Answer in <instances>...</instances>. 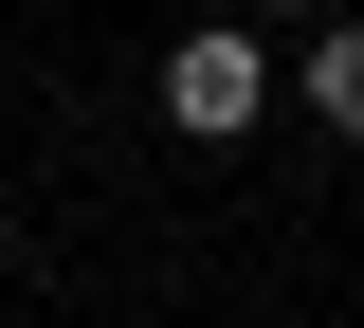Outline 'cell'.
Listing matches in <instances>:
<instances>
[{
	"label": "cell",
	"mask_w": 364,
	"mask_h": 328,
	"mask_svg": "<svg viewBox=\"0 0 364 328\" xmlns=\"http://www.w3.org/2000/svg\"><path fill=\"white\" fill-rule=\"evenodd\" d=\"M237 18H328V0H237Z\"/></svg>",
	"instance_id": "3"
},
{
	"label": "cell",
	"mask_w": 364,
	"mask_h": 328,
	"mask_svg": "<svg viewBox=\"0 0 364 328\" xmlns=\"http://www.w3.org/2000/svg\"><path fill=\"white\" fill-rule=\"evenodd\" d=\"M164 128H182V146H237V128H273V55H255V18H237V0L164 37Z\"/></svg>",
	"instance_id": "1"
},
{
	"label": "cell",
	"mask_w": 364,
	"mask_h": 328,
	"mask_svg": "<svg viewBox=\"0 0 364 328\" xmlns=\"http://www.w3.org/2000/svg\"><path fill=\"white\" fill-rule=\"evenodd\" d=\"M291 110H310L328 146H364V18H310V55H291Z\"/></svg>",
	"instance_id": "2"
}]
</instances>
